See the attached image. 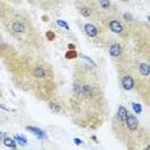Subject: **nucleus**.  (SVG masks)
Returning <instances> with one entry per match:
<instances>
[{
  "label": "nucleus",
  "instance_id": "nucleus-18",
  "mask_svg": "<svg viewBox=\"0 0 150 150\" xmlns=\"http://www.w3.org/2000/svg\"><path fill=\"white\" fill-rule=\"evenodd\" d=\"M57 23H58V26L63 27V28H64V30H69V26H68V25H67V23H66V22H62V21H58Z\"/></svg>",
  "mask_w": 150,
  "mask_h": 150
},
{
  "label": "nucleus",
  "instance_id": "nucleus-20",
  "mask_svg": "<svg viewBox=\"0 0 150 150\" xmlns=\"http://www.w3.org/2000/svg\"><path fill=\"white\" fill-rule=\"evenodd\" d=\"M42 21H44V22H49V21H50V18H49L47 16H42Z\"/></svg>",
  "mask_w": 150,
  "mask_h": 150
},
{
  "label": "nucleus",
  "instance_id": "nucleus-14",
  "mask_svg": "<svg viewBox=\"0 0 150 150\" xmlns=\"http://www.w3.org/2000/svg\"><path fill=\"white\" fill-rule=\"evenodd\" d=\"M78 58V53L76 50H68L66 53V59H77Z\"/></svg>",
  "mask_w": 150,
  "mask_h": 150
},
{
  "label": "nucleus",
  "instance_id": "nucleus-19",
  "mask_svg": "<svg viewBox=\"0 0 150 150\" xmlns=\"http://www.w3.org/2000/svg\"><path fill=\"white\" fill-rule=\"evenodd\" d=\"M16 140H19V142H21V144H23V145H26V139H23V137H21V136H16Z\"/></svg>",
  "mask_w": 150,
  "mask_h": 150
},
{
  "label": "nucleus",
  "instance_id": "nucleus-1",
  "mask_svg": "<svg viewBox=\"0 0 150 150\" xmlns=\"http://www.w3.org/2000/svg\"><path fill=\"white\" fill-rule=\"evenodd\" d=\"M0 59L13 85L36 100L49 101L58 96L57 73L42 50L16 46L0 41Z\"/></svg>",
  "mask_w": 150,
  "mask_h": 150
},
{
  "label": "nucleus",
  "instance_id": "nucleus-12",
  "mask_svg": "<svg viewBox=\"0 0 150 150\" xmlns=\"http://www.w3.org/2000/svg\"><path fill=\"white\" fill-rule=\"evenodd\" d=\"M47 105H49V108L52 109L54 113H63L64 110H67V108L63 105L62 101L58 99V96L55 99H53V100H49L47 101Z\"/></svg>",
  "mask_w": 150,
  "mask_h": 150
},
{
  "label": "nucleus",
  "instance_id": "nucleus-4",
  "mask_svg": "<svg viewBox=\"0 0 150 150\" xmlns=\"http://www.w3.org/2000/svg\"><path fill=\"white\" fill-rule=\"evenodd\" d=\"M1 28H4L19 46L37 50L44 49L45 40L42 33L33 23L31 17L25 12L16 11L11 18L1 26Z\"/></svg>",
  "mask_w": 150,
  "mask_h": 150
},
{
  "label": "nucleus",
  "instance_id": "nucleus-3",
  "mask_svg": "<svg viewBox=\"0 0 150 150\" xmlns=\"http://www.w3.org/2000/svg\"><path fill=\"white\" fill-rule=\"evenodd\" d=\"M112 132L114 137L129 150L149 149L150 132L140 123L139 118L125 105H119L110 121Z\"/></svg>",
  "mask_w": 150,
  "mask_h": 150
},
{
  "label": "nucleus",
  "instance_id": "nucleus-21",
  "mask_svg": "<svg viewBox=\"0 0 150 150\" xmlns=\"http://www.w3.org/2000/svg\"><path fill=\"white\" fill-rule=\"evenodd\" d=\"M74 47H76V46H74L73 44H68V49H69V50H74Z\"/></svg>",
  "mask_w": 150,
  "mask_h": 150
},
{
  "label": "nucleus",
  "instance_id": "nucleus-7",
  "mask_svg": "<svg viewBox=\"0 0 150 150\" xmlns=\"http://www.w3.org/2000/svg\"><path fill=\"white\" fill-rule=\"evenodd\" d=\"M78 14L88 22H100V8L98 0H76Z\"/></svg>",
  "mask_w": 150,
  "mask_h": 150
},
{
  "label": "nucleus",
  "instance_id": "nucleus-9",
  "mask_svg": "<svg viewBox=\"0 0 150 150\" xmlns=\"http://www.w3.org/2000/svg\"><path fill=\"white\" fill-rule=\"evenodd\" d=\"M14 12L16 11L8 4V1H5V0H0V27L11 18Z\"/></svg>",
  "mask_w": 150,
  "mask_h": 150
},
{
  "label": "nucleus",
  "instance_id": "nucleus-23",
  "mask_svg": "<svg viewBox=\"0 0 150 150\" xmlns=\"http://www.w3.org/2000/svg\"><path fill=\"white\" fill-rule=\"evenodd\" d=\"M0 41H3V37H1V35H0Z\"/></svg>",
  "mask_w": 150,
  "mask_h": 150
},
{
  "label": "nucleus",
  "instance_id": "nucleus-11",
  "mask_svg": "<svg viewBox=\"0 0 150 150\" xmlns=\"http://www.w3.org/2000/svg\"><path fill=\"white\" fill-rule=\"evenodd\" d=\"M98 3H99V8H100L101 16L118 11V8L110 1V0H98Z\"/></svg>",
  "mask_w": 150,
  "mask_h": 150
},
{
  "label": "nucleus",
  "instance_id": "nucleus-15",
  "mask_svg": "<svg viewBox=\"0 0 150 150\" xmlns=\"http://www.w3.org/2000/svg\"><path fill=\"white\" fill-rule=\"evenodd\" d=\"M45 37H46V40H49V41H54V40H55V32L47 31L45 33Z\"/></svg>",
  "mask_w": 150,
  "mask_h": 150
},
{
  "label": "nucleus",
  "instance_id": "nucleus-17",
  "mask_svg": "<svg viewBox=\"0 0 150 150\" xmlns=\"http://www.w3.org/2000/svg\"><path fill=\"white\" fill-rule=\"evenodd\" d=\"M6 119H8V117H6V115L0 110V125H3L4 122H6Z\"/></svg>",
  "mask_w": 150,
  "mask_h": 150
},
{
  "label": "nucleus",
  "instance_id": "nucleus-2",
  "mask_svg": "<svg viewBox=\"0 0 150 150\" xmlns=\"http://www.w3.org/2000/svg\"><path fill=\"white\" fill-rule=\"evenodd\" d=\"M68 115L80 128L95 131L109 115V101L101 73L95 64L77 60L66 104Z\"/></svg>",
  "mask_w": 150,
  "mask_h": 150
},
{
  "label": "nucleus",
  "instance_id": "nucleus-5",
  "mask_svg": "<svg viewBox=\"0 0 150 150\" xmlns=\"http://www.w3.org/2000/svg\"><path fill=\"white\" fill-rule=\"evenodd\" d=\"M82 26L83 33L86 37L90 40L94 45L99 47H108L109 44L113 41L114 39H117L113 33L109 31L108 28L101 25L100 22H88L86 21L85 23H80Z\"/></svg>",
  "mask_w": 150,
  "mask_h": 150
},
{
  "label": "nucleus",
  "instance_id": "nucleus-22",
  "mask_svg": "<svg viewBox=\"0 0 150 150\" xmlns=\"http://www.w3.org/2000/svg\"><path fill=\"white\" fill-rule=\"evenodd\" d=\"M93 140H94L95 142H98V139H96V136H93Z\"/></svg>",
  "mask_w": 150,
  "mask_h": 150
},
{
  "label": "nucleus",
  "instance_id": "nucleus-6",
  "mask_svg": "<svg viewBox=\"0 0 150 150\" xmlns=\"http://www.w3.org/2000/svg\"><path fill=\"white\" fill-rule=\"evenodd\" d=\"M100 23L105 28H108L115 37L123 40V41H129L131 40V31H129L127 23L123 21L121 12H113L103 14L100 17Z\"/></svg>",
  "mask_w": 150,
  "mask_h": 150
},
{
  "label": "nucleus",
  "instance_id": "nucleus-16",
  "mask_svg": "<svg viewBox=\"0 0 150 150\" xmlns=\"http://www.w3.org/2000/svg\"><path fill=\"white\" fill-rule=\"evenodd\" d=\"M27 129H30V131L33 132V134H36L37 136H41V137H44V134L41 132V129H37V128H33V127H27Z\"/></svg>",
  "mask_w": 150,
  "mask_h": 150
},
{
  "label": "nucleus",
  "instance_id": "nucleus-13",
  "mask_svg": "<svg viewBox=\"0 0 150 150\" xmlns=\"http://www.w3.org/2000/svg\"><path fill=\"white\" fill-rule=\"evenodd\" d=\"M3 144H4L5 146H8V148H12V149L17 148L16 141H14V140H13V139L8 137V136H4V139H3Z\"/></svg>",
  "mask_w": 150,
  "mask_h": 150
},
{
  "label": "nucleus",
  "instance_id": "nucleus-10",
  "mask_svg": "<svg viewBox=\"0 0 150 150\" xmlns=\"http://www.w3.org/2000/svg\"><path fill=\"white\" fill-rule=\"evenodd\" d=\"M37 1H39V5L41 9L46 12H52L62 8L66 0H37Z\"/></svg>",
  "mask_w": 150,
  "mask_h": 150
},
{
  "label": "nucleus",
  "instance_id": "nucleus-8",
  "mask_svg": "<svg viewBox=\"0 0 150 150\" xmlns=\"http://www.w3.org/2000/svg\"><path fill=\"white\" fill-rule=\"evenodd\" d=\"M108 49V53H109V57H110L112 62H117L122 57L125 55V53L127 52L128 46H127V41H123L121 39H114L113 41L109 44V46L107 47Z\"/></svg>",
  "mask_w": 150,
  "mask_h": 150
}]
</instances>
